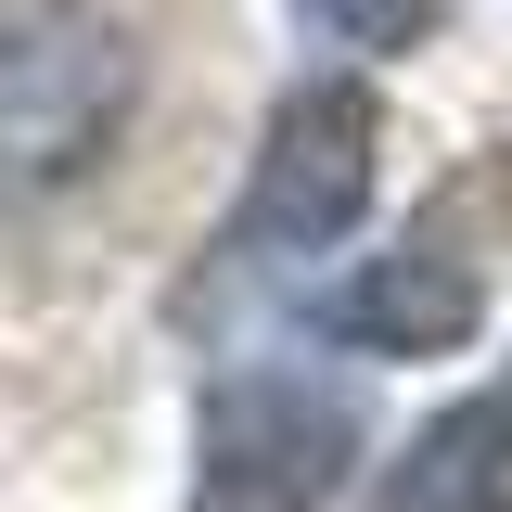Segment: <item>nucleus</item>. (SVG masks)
<instances>
[{
    "label": "nucleus",
    "instance_id": "39448f33",
    "mask_svg": "<svg viewBox=\"0 0 512 512\" xmlns=\"http://www.w3.org/2000/svg\"><path fill=\"white\" fill-rule=\"evenodd\" d=\"M359 512H512V384L487 397H448L423 436L372 474Z\"/></svg>",
    "mask_w": 512,
    "mask_h": 512
},
{
    "label": "nucleus",
    "instance_id": "f257e3e1",
    "mask_svg": "<svg viewBox=\"0 0 512 512\" xmlns=\"http://www.w3.org/2000/svg\"><path fill=\"white\" fill-rule=\"evenodd\" d=\"M128 26L77 0H0V205H52L128 128Z\"/></svg>",
    "mask_w": 512,
    "mask_h": 512
},
{
    "label": "nucleus",
    "instance_id": "7ed1b4c3",
    "mask_svg": "<svg viewBox=\"0 0 512 512\" xmlns=\"http://www.w3.org/2000/svg\"><path fill=\"white\" fill-rule=\"evenodd\" d=\"M372 180H384V116L359 77H295L282 116L256 141V180L231 205L218 256L231 269H295V256H333L359 218H372Z\"/></svg>",
    "mask_w": 512,
    "mask_h": 512
},
{
    "label": "nucleus",
    "instance_id": "20e7f679",
    "mask_svg": "<svg viewBox=\"0 0 512 512\" xmlns=\"http://www.w3.org/2000/svg\"><path fill=\"white\" fill-rule=\"evenodd\" d=\"M487 320V244L461 205H423L384 256H359L333 295H320V333L359 346V359H436Z\"/></svg>",
    "mask_w": 512,
    "mask_h": 512
},
{
    "label": "nucleus",
    "instance_id": "423d86ee",
    "mask_svg": "<svg viewBox=\"0 0 512 512\" xmlns=\"http://www.w3.org/2000/svg\"><path fill=\"white\" fill-rule=\"evenodd\" d=\"M295 26L333 39V52H410L436 26V0H295Z\"/></svg>",
    "mask_w": 512,
    "mask_h": 512
},
{
    "label": "nucleus",
    "instance_id": "f03ea898",
    "mask_svg": "<svg viewBox=\"0 0 512 512\" xmlns=\"http://www.w3.org/2000/svg\"><path fill=\"white\" fill-rule=\"evenodd\" d=\"M359 474V397L295 359H244L192 410V512H320Z\"/></svg>",
    "mask_w": 512,
    "mask_h": 512
}]
</instances>
